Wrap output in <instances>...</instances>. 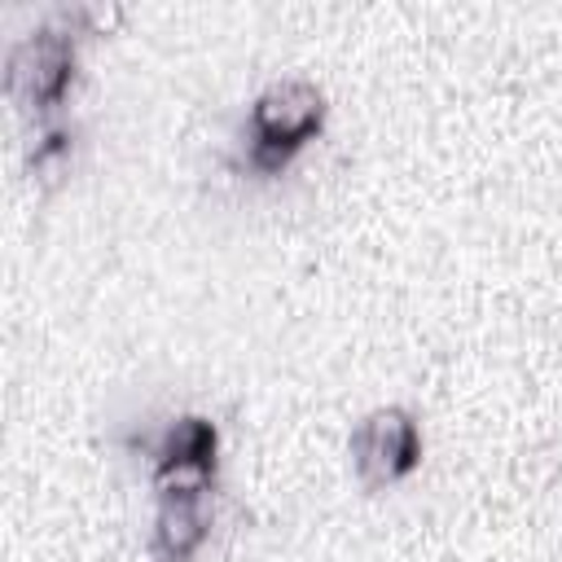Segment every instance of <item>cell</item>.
<instances>
[{
    "mask_svg": "<svg viewBox=\"0 0 562 562\" xmlns=\"http://www.w3.org/2000/svg\"><path fill=\"white\" fill-rule=\"evenodd\" d=\"M347 457H351V474L364 492H386L422 465V426L408 408L378 404L351 426Z\"/></svg>",
    "mask_w": 562,
    "mask_h": 562,
    "instance_id": "277c9868",
    "label": "cell"
},
{
    "mask_svg": "<svg viewBox=\"0 0 562 562\" xmlns=\"http://www.w3.org/2000/svg\"><path fill=\"white\" fill-rule=\"evenodd\" d=\"M70 145H75V132L70 127H44V136L35 140V149H31V158H26V171H31V180L40 184V189H53L61 176H66V167H70Z\"/></svg>",
    "mask_w": 562,
    "mask_h": 562,
    "instance_id": "8992f818",
    "label": "cell"
},
{
    "mask_svg": "<svg viewBox=\"0 0 562 562\" xmlns=\"http://www.w3.org/2000/svg\"><path fill=\"white\" fill-rule=\"evenodd\" d=\"M132 452L145 457L154 492L167 487H215L220 479V430L202 413H180L158 430L132 435Z\"/></svg>",
    "mask_w": 562,
    "mask_h": 562,
    "instance_id": "3957f363",
    "label": "cell"
},
{
    "mask_svg": "<svg viewBox=\"0 0 562 562\" xmlns=\"http://www.w3.org/2000/svg\"><path fill=\"white\" fill-rule=\"evenodd\" d=\"M101 22V9H70L57 22H44L22 35L4 61L9 101L31 119H48L57 105H66L79 75V35H92Z\"/></svg>",
    "mask_w": 562,
    "mask_h": 562,
    "instance_id": "6da1fadb",
    "label": "cell"
},
{
    "mask_svg": "<svg viewBox=\"0 0 562 562\" xmlns=\"http://www.w3.org/2000/svg\"><path fill=\"white\" fill-rule=\"evenodd\" d=\"M329 119V101L312 79L268 83L246 114V167L259 176H281Z\"/></svg>",
    "mask_w": 562,
    "mask_h": 562,
    "instance_id": "7a4b0ae2",
    "label": "cell"
},
{
    "mask_svg": "<svg viewBox=\"0 0 562 562\" xmlns=\"http://www.w3.org/2000/svg\"><path fill=\"white\" fill-rule=\"evenodd\" d=\"M211 492L215 487H167L154 492L149 562H193L211 536Z\"/></svg>",
    "mask_w": 562,
    "mask_h": 562,
    "instance_id": "5b68a950",
    "label": "cell"
}]
</instances>
